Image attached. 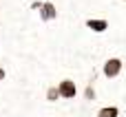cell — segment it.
I'll list each match as a JSON object with an SVG mask.
<instances>
[{"label": "cell", "mask_w": 126, "mask_h": 117, "mask_svg": "<svg viewBox=\"0 0 126 117\" xmlns=\"http://www.w3.org/2000/svg\"><path fill=\"white\" fill-rule=\"evenodd\" d=\"M122 66H124V62H122L120 58H109V60L104 62V66H102V73H104V77L113 80V77H117V75L122 73Z\"/></svg>", "instance_id": "6da1fadb"}, {"label": "cell", "mask_w": 126, "mask_h": 117, "mask_svg": "<svg viewBox=\"0 0 126 117\" xmlns=\"http://www.w3.org/2000/svg\"><path fill=\"white\" fill-rule=\"evenodd\" d=\"M58 93H60V97L62 100H73L75 95H78V86H75V82L73 80H62L60 84H58Z\"/></svg>", "instance_id": "7a4b0ae2"}, {"label": "cell", "mask_w": 126, "mask_h": 117, "mask_svg": "<svg viewBox=\"0 0 126 117\" xmlns=\"http://www.w3.org/2000/svg\"><path fill=\"white\" fill-rule=\"evenodd\" d=\"M55 18H58V7H55L51 0L42 2V4H40V20H42V22H51V20H55Z\"/></svg>", "instance_id": "3957f363"}, {"label": "cell", "mask_w": 126, "mask_h": 117, "mask_svg": "<svg viewBox=\"0 0 126 117\" xmlns=\"http://www.w3.org/2000/svg\"><path fill=\"white\" fill-rule=\"evenodd\" d=\"M84 24H86V29H91L93 33H104V31L109 29V20H106V18H89Z\"/></svg>", "instance_id": "277c9868"}, {"label": "cell", "mask_w": 126, "mask_h": 117, "mask_svg": "<svg viewBox=\"0 0 126 117\" xmlns=\"http://www.w3.org/2000/svg\"><path fill=\"white\" fill-rule=\"evenodd\" d=\"M97 117H120V108L117 106H104L97 111Z\"/></svg>", "instance_id": "5b68a950"}, {"label": "cell", "mask_w": 126, "mask_h": 117, "mask_svg": "<svg viewBox=\"0 0 126 117\" xmlns=\"http://www.w3.org/2000/svg\"><path fill=\"white\" fill-rule=\"evenodd\" d=\"M58 100H60L58 86H49V88H47V102H58Z\"/></svg>", "instance_id": "8992f818"}, {"label": "cell", "mask_w": 126, "mask_h": 117, "mask_svg": "<svg viewBox=\"0 0 126 117\" xmlns=\"http://www.w3.org/2000/svg\"><path fill=\"white\" fill-rule=\"evenodd\" d=\"M84 97H86V102H93V100H95V88H93L91 84L84 88Z\"/></svg>", "instance_id": "52a82bcc"}, {"label": "cell", "mask_w": 126, "mask_h": 117, "mask_svg": "<svg viewBox=\"0 0 126 117\" xmlns=\"http://www.w3.org/2000/svg\"><path fill=\"white\" fill-rule=\"evenodd\" d=\"M40 4H42V2H38V0H33V2H31V9H33V11H38V9H40Z\"/></svg>", "instance_id": "ba28073f"}, {"label": "cell", "mask_w": 126, "mask_h": 117, "mask_svg": "<svg viewBox=\"0 0 126 117\" xmlns=\"http://www.w3.org/2000/svg\"><path fill=\"white\" fill-rule=\"evenodd\" d=\"M4 77H7V71H4V69L0 66V82H4Z\"/></svg>", "instance_id": "9c48e42d"}, {"label": "cell", "mask_w": 126, "mask_h": 117, "mask_svg": "<svg viewBox=\"0 0 126 117\" xmlns=\"http://www.w3.org/2000/svg\"><path fill=\"white\" fill-rule=\"evenodd\" d=\"M124 2H126V0H124Z\"/></svg>", "instance_id": "30bf717a"}]
</instances>
